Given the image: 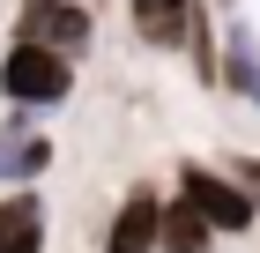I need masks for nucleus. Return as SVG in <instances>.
I'll use <instances>...</instances> for the list:
<instances>
[{
    "label": "nucleus",
    "mask_w": 260,
    "mask_h": 253,
    "mask_svg": "<svg viewBox=\"0 0 260 253\" xmlns=\"http://www.w3.org/2000/svg\"><path fill=\"white\" fill-rule=\"evenodd\" d=\"M67 90H75V60L45 52V45H8V60H0L8 104H67Z\"/></svg>",
    "instance_id": "obj_1"
},
{
    "label": "nucleus",
    "mask_w": 260,
    "mask_h": 253,
    "mask_svg": "<svg viewBox=\"0 0 260 253\" xmlns=\"http://www.w3.org/2000/svg\"><path fill=\"white\" fill-rule=\"evenodd\" d=\"M179 201L208 223V231H253V216H260L253 201H245L223 172H208V164H179Z\"/></svg>",
    "instance_id": "obj_2"
},
{
    "label": "nucleus",
    "mask_w": 260,
    "mask_h": 253,
    "mask_svg": "<svg viewBox=\"0 0 260 253\" xmlns=\"http://www.w3.org/2000/svg\"><path fill=\"white\" fill-rule=\"evenodd\" d=\"M15 45H45V52L75 60L89 45V8H75V0H30L22 22H15Z\"/></svg>",
    "instance_id": "obj_3"
},
{
    "label": "nucleus",
    "mask_w": 260,
    "mask_h": 253,
    "mask_svg": "<svg viewBox=\"0 0 260 253\" xmlns=\"http://www.w3.org/2000/svg\"><path fill=\"white\" fill-rule=\"evenodd\" d=\"M156 238H164V194L134 186L112 216V231H104V253H156Z\"/></svg>",
    "instance_id": "obj_4"
},
{
    "label": "nucleus",
    "mask_w": 260,
    "mask_h": 253,
    "mask_svg": "<svg viewBox=\"0 0 260 253\" xmlns=\"http://www.w3.org/2000/svg\"><path fill=\"white\" fill-rule=\"evenodd\" d=\"M45 164H52V134H38L30 119H8L0 127V179L30 186V179H45Z\"/></svg>",
    "instance_id": "obj_5"
},
{
    "label": "nucleus",
    "mask_w": 260,
    "mask_h": 253,
    "mask_svg": "<svg viewBox=\"0 0 260 253\" xmlns=\"http://www.w3.org/2000/svg\"><path fill=\"white\" fill-rule=\"evenodd\" d=\"M186 22H193V0H134V38L156 52L186 45Z\"/></svg>",
    "instance_id": "obj_6"
},
{
    "label": "nucleus",
    "mask_w": 260,
    "mask_h": 253,
    "mask_svg": "<svg viewBox=\"0 0 260 253\" xmlns=\"http://www.w3.org/2000/svg\"><path fill=\"white\" fill-rule=\"evenodd\" d=\"M0 253H45V201L38 194L0 201Z\"/></svg>",
    "instance_id": "obj_7"
},
{
    "label": "nucleus",
    "mask_w": 260,
    "mask_h": 253,
    "mask_svg": "<svg viewBox=\"0 0 260 253\" xmlns=\"http://www.w3.org/2000/svg\"><path fill=\"white\" fill-rule=\"evenodd\" d=\"M208 246H216V231H208L186 201H164V238H156V253H208Z\"/></svg>",
    "instance_id": "obj_8"
},
{
    "label": "nucleus",
    "mask_w": 260,
    "mask_h": 253,
    "mask_svg": "<svg viewBox=\"0 0 260 253\" xmlns=\"http://www.w3.org/2000/svg\"><path fill=\"white\" fill-rule=\"evenodd\" d=\"M223 82H231L238 97H253V104H260V60H253V45H245V30L231 38V60H223Z\"/></svg>",
    "instance_id": "obj_9"
},
{
    "label": "nucleus",
    "mask_w": 260,
    "mask_h": 253,
    "mask_svg": "<svg viewBox=\"0 0 260 253\" xmlns=\"http://www.w3.org/2000/svg\"><path fill=\"white\" fill-rule=\"evenodd\" d=\"M223 179H231V186L260 209V156H231V164H223Z\"/></svg>",
    "instance_id": "obj_10"
}]
</instances>
